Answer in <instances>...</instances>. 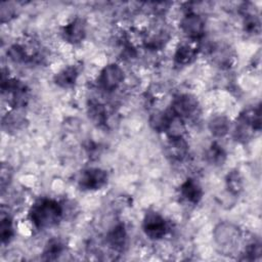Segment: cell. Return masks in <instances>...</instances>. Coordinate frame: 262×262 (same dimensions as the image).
Returning <instances> with one entry per match:
<instances>
[{
  "label": "cell",
  "instance_id": "obj_1",
  "mask_svg": "<svg viewBox=\"0 0 262 262\" xmlns=\"http://www.w3.org/2000/svg\"><path fill=\"white\" fill-rule=\"evenodd\" d=\"M63 206L53 199L43 198L34 203L29 211V219L37 229L56 226L63 217Z\"/></svg>",
  "mask_w": 262,
  "mask_h": 262
},
{
  "label": "cell",
  "instance_id": "obj_2",
  "mask_svg": "<svg viewBox=\"0 0 262 262\" xmlns=\"http://www.w3.org/2000/svg\"><path fill=\"white\" fill-rule=\"evenodd\" d=\"M1 92L8 98V104L14 110L25 107L30 98L28 86L20 80L15 78H2Z\"/></svg>",
  "mask_w": 262,
  "mask_h": 262
},
{
  "label": "cell",
  "instance_id": "obj_3",
  "mask_svg": "<svg viewBox=\"0 0 262 262\" xmlns=\"http://www.w3.org/2000/svg\"><path fill=\"white\" fill-rule=\"evenodd\" d=\"M40 45L33 38H24L13 43L7 50L8 57L18 63L33 62L40 56Z\"/></svg>",
  "mask_w": 262,
  "mask_h": 262
},
{
  "label": "cell",
  "instance_id": "obj_4",
  "mask_svg": "<svg viewBox=\"0 0 262 262\" xmlns=\"http://www.w3.org/2000/svg\"><path fill=\"white\" fill-rule=\"evenodd\" d=\"M213 237L218 247L231 249L238 243L242 237V232L235 224L228 221H222L214 227Z\"/></svg>",
  "mask_w": 262,
  "mask_h": 262
},
{
  "label": "cell",
  "instance_id": "obj_5",
  "mask_svg": "<svg viewBox=\"0 0 262 262\" xmlns=\"http://www.w3.org/2000/svg\"><path fill=\"white\" fill-rule=\"evenodd\" d=\"M199 108L200 103L198 98L189 93H181L175 95L170 106L172 113L183 121L185 119L193 118L198 114Z\"/></svg>",
  "mask_w": 262,
  "mask_h": 262
},
{
  "label": "cell",
  "instance_id": "obj_6",
  "mask_svg": "<svg viewBox=\"0 0 262 262\" xmlns=\"http://www.w3.org/2000/svg\"><path fill=\"white\" fill-rule=\"evenodd\" d=\"M142 229L148 238L159 241L166 235L168 224L160 213L156 211H147L142 221Z\"/></svg>",
  "mask_w": 262,
  "mask_h": 262
},
{
  "label": "cell",
  "instance_id": "obj_7",
  "mask_svg": "<svg viewBox=\"0 0 262 262\" xmlns=\"http://www.w3.org/2000/svg\"><path fill=\"white\" fill-rule=\"evenodd\" d=\"M180 30L189 39L196 41L205 35V19L203 16L192 10L187 11L179 23Z\"/></svg>",
  "mask_w": 262,
  "mask_h": 262
},
{
  "label": "cell",
  "instance_id": "obj_8",
  "mask_svg": "<svg viewBox=\"0 0 262 262\" xmlns=\"http://www.w3.org/2000/svg\"><path fill=\"white\" fill-rule=\"evenodd\" d=\"M125 79L123 69L117 63H108L100 71L98 85L105 92H113L119 88Z\"/></svg>",
  "mask_w": 262,
  "mask_h": 262
},
{
  "label": "cell",
  "instance_id": "obj_9",
  "mask_svg": "<svg viewBox=\"0 0 262 262\" xmlns=\"http://www.w3.org/2000/svg\"><path fill=\"white\" fill-rule=\"evenodd\" d=\"M108 174L101 168H88L81 172L78 185L82 190H97L106 185Z\"/></svg>",
  "mask_w": 262,
  "mask_h": 262
},
{
  "label": "cell",
  "instance_id": "obj_10",
  "mask_svg": "<svg viewBox=\"0 0 262 262\" xmlns=\"http://www.w3.org/2000/svg\"><path fill=\"white\" fill-rule=\"evenodd\" d=\"M235 52L224 42L215 43L210 49V58L220 69H229L235 62Z\"/></svg>",
  "mask_w": 262,
  "mask_h": 262
},
{
  "label": "cell",
  "instance_id": "obj_11",
  "mask_svg": "<svg viewBox=\"0 0 262 262\" xmlns=\"http://www.w3.org/2000/svg\"><path fill=\"white\" fill-rule=\"evenodd\" d=\"M87 23L83 17L76 16L61 29V37L71 44H78L86 37Z\"/></svg>",
  "mask_w": 262,
  "mask_h": 262
},
{
  "label": "cell",
  "instance_id": "obj_12",
  "mask_svg": "<svg viewBox=\"0 0 262 262\" xmlns=\"http://www.w3.org/2000/svg\"><path fill=\"white\" fill-rule=\"evenodd\" d=\"M170 39V32L167 28L156 26L143 34L142 43L150 50H158L165 46Z\"/></svg>",
  "mask_w": 262,
  "mask_h": 262
},
{
  "label": "cell",
  "instance_id": "obj_13",
  "mask_svg": "<svg viewBox=\"0 0 262 262\" xmlns=\"http://www.w3.org/2000/svg\"><path fill=\"white\" fill-rule=\"evenodd\" d=\"M189 152V145L183 136L169 137L166 144V155L174 162H182Z\"/></svg>",
  "mask_w": 262,
  "mask_h": 262
},
{
  "label": "cell",
  "instance_id": "obj_14",
  "mask_svg": "<svg viewBox=\"0 0 262 262\" xmlns=\"http://www.w3.org/2000/svg\"><path fill=\"white\" fill-rule=\"evenodd\" d=\"M203 194V188L194 178H187L180 185V195L189 204L198 205L201 202Z\"/></svg>",
  "mask_w": 262,
  "mask_h": 262
},
{
  "label": "cell",
  "instance_id": "obj_15",
  "mask_svg": "<svg viewBox=\"0 0 262 262\" xmlns=\"http://www.w3.org/2000/svg\"><path fill=\"white\" fill-rule=\"evenodd\" d=\"M27 119L19 110L12 108L2 118V128L7 133H15L26 127Z\"/></svg>",
  "mask_w": 262,
  "mask_h": 262
},
{
  "label": "cell",
  "instance_id": "obj_16",
  "mask_svg": "<svg viewBox=\"0 0 262 262\" xmlns=\"http://www.w3.org/2000/svg\"><path fill=\"white\" fill-rule=\"evenodd\" d=\"M175 115L172 113V111L166 110V111H158L150 115L148 119L149 126L152 130L159 133H166L174 119Z\"/></svg>",
  "mask_w": 262,
  "mask_h": 262
},
{
  "label": "cell",
  "instance_id": "obj_17",
  "mask_svg": "<svg viewBox=\"0 0 262 262\" xmlns=\"http://www.w3.org/2000/svg\"><path fill=\"white\" fill-rule=\"evenodd\" d=\"M79 77V69L76 66H68L61 69L53 77L54 83L60 88H72Z\"/></svg>",
  "mask_w": 262,
  "mask_h": 262
},
{
  "label": "cell",
  "instance_id": "obj_18",
  "mask_svg": "<svg viewBox=\"0 0 262 262\" xmlns=\"http://www.w3.org/2000/svg\"><path fill=\"white\" fill-rule=\"evenodd\" d=\"M199 53L198 47L192 46L188 43L180 44L174 53V62L177 66L185 67L194 61Z\"/></svg>",
  "mask_w": 262,
  "mask_h": 262
},
{
  "label": "cell",
  "instance_id": "obj_19",
  "mask_svg": "<svg viewBox=\"0 0 262 262\" xmlns=\"http://www.w3.org/2000/svg\"><path fill=\"white\" fill-rule=\"evenodd\" d=\"M127 241V232L124 224L115 225L106 234V243L111 248L117 251L123 250Z\"/></svg>",
  "mask_w": 262,
  "mask_h": 262
},
{
  "label": "cell",
  "instance_id": "obj_20",
  "mask_svg": "<svg viewBox=\"0 0 262 262\" xmlns=\"http://www.w3.org/2000/svg\"><path fill=\"white\" fill-rule=\"evenodd\" d=\"M237 120L244 122L248 126H250L255 132L261 130V106L258 104L257 106L245 108L238 115Z\"/></svg>",
  "mask_w": 262,
  "mask_h": 262
},
{
  "label": "cell",
  "instance_id": "obj_21",
  "mask_svg": "<svg viewBox=\"0 0 262 262\" xmlns=\"http://www.w3.org/2000/svg\"><path fill=\"white\" fill-rule=\"evenodd\" d=\"M87 113L89 119L97 126H104L107 122V111L106 106L97 101V100H90L87 106Z\"/></svg>",
  "mask_w": 262,
  "mask_h": 262
},
{
  "label": "cell",
  "instance_id": "obj_22",
  "mask_svg": "<svg viewBox=\"0 0 262 262\" xmlns=\"http://www.w3.org/2000/svg\"><path fill=\"white\" fill-rule=\"evenodd\" d=\"M208 128L214 137H224L230 130V120L224 115H217L210 119Z\"/></svg>",
  "mask_w": 262,
  "mask_h": 262
},
{
  "label": "cell",
  "instance_id": "obj_23",
  "mask_svg": "<svg viewBox=\"0 0 262 262\" xmlns=\"http://www.w3.org/2000/svg\"><path fill=\"white\" fill-rule=\"evenodd\" d=\"M205 158L210 165L218 167V166H222L225 163L227 154L225 149L218 142L214 141L206 150Z\"/></svg>",
  "mask_w": 262,
  "mask_h": 262
},
{
  "label": "cell",
  "instance_id": "obj_24",
  "mask_svg": "<svg viewBox=\"0 0 262 262\" xmlns=\"http://www.w3.org/2000/svg\"><path fill=\"white\" fill-rule=\"evenodd\" d=\"M225 186L232 195H238L244 189V179L241 172L236 169L229 171L225 177Z\"/></svg>",
  "mask_w": 262,
  "mask_h": 262
},
{
  "label": "cell",
  "instance_id": "obj_25",
  "mask_svg": "<svg viewBox=\"0 0 262 262\" xmlns=\"http://www.w3.org/2000/svg\"><path fill=\"white\" fill-rule=\"evenodd\" d=\"M64 244L60 238L53 237L47 242L42 253V259L46 261L56 260L64 251Z\"/></svg>",
  "mask_w": 262,
  "mask_h": 262
},
{
  "label": "cell",
  "instance_id": "obj_26",
  "mask_svg": "<svg viewBox=\"0 0 262 262\" xmlns=\"http://www.w3.org/2000/svg\"><path fill=\"white\" fill-rule=\"evenodd\" d=\"M13 234H14V229H13L12 218L8 214L4 215V212H2L1 219H0V237H1L2 244L9 243Z\"/></svg>",
  "mask_w": 262,
  "mask_h": 262
},
{
  "label": "cell",
  "instance_id": "obj_27",
  "mask_svg": "<svg viewBox=\"0 0 262 262\" xmlns=\"http://www.w3.org/2000/svg\"><path fill=\"white\" fill-rule=\"evenodd\" d=\"M243 29L244 32H246L247 34L258 35L261 30V23L259 16L253 12H246L244 14Z\"/></svg>",
  "mask_w": 262,
  "mask_h": 262
},
{
  "label": "cell",
  "instance_id": "obj_28",
  "mask_svg": "<svg viewBox=\"0 0 262 262\" xmlns=\"http://www.w3.org/2000/svg\"><path fill=\"white\" fill-rule=\"evenodd\" d=\"M12 178V169L8 164L3 163L1 165V172H0V186L1 192L3 193L5 188L9 185Z\"/></svg>",
  "mask_w": 262,
  "mask_h": 262
},
{
  "label": "cell",
  "instance_id": "obj_29",
  "mask_svg": "<svg viewBox=\"0 0 262 262\" xmlns=\"http://www.w3.org/2000/svg\"><path fill=\"white\" fill-rule=\"evenodd\" d=\"M15 15V8L9 2H2L0 4V19L1 23H7Z\"/></svg>",
  "mask_w": 262,
  "mask_h": 262
},
{
  "label": "cell",
  "instance_id": "obj_30",
  "mask_svg": "<svg viewBox=\"0 0 262 262\" xmlns=\"http://www.w3.org/2000/svg\"><path fill=\"white\" fill-rule=\"evenodd\" d=\"M244 258L245 260H256L259 259L261 256V246L259 243H252L250 244L244 252Z\"/></svg>",
  "mask_w": 262,
  "mask_h": 262
}]
</instances>
